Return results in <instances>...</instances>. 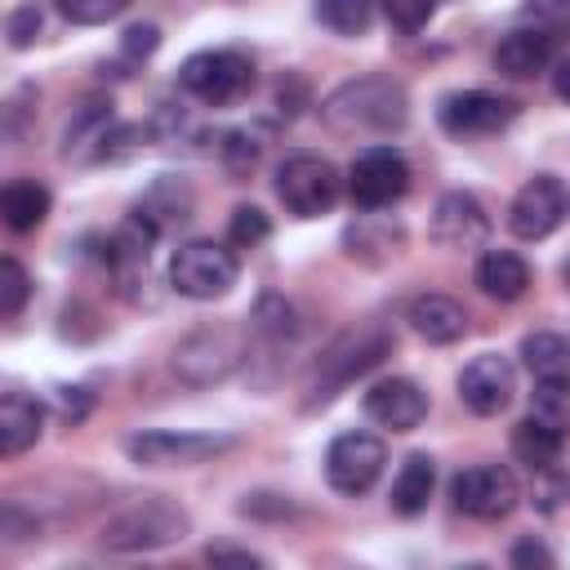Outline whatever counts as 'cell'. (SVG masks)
I'll use <instances>...</instances> for the list:
<instances>
[{"label":"cell","mask_w":570,"mask_h":570,"mask_svg":"<svg viewBox=\"0 0 570 570\" xmlns=\"http://www.w3.org/2000/svg\"><path fill=\"white\" fill-rule=\"evenodd\" d=\"M321 116L334 134L383 138L410 120V98L392 76H356L321 102Z\"/></svg>","instance_id":"1"},{"label":"cell","mask_w":570,"mask_h":570,"mask_svg":"<svg viewBox=\"0 0 570 570\" xmlns=\"http://www.w3.org/2000/svg\"><path fill=\"white\" fill-rule=\"evenodd\" d=\"M187 512L169 499H138L129 508H120L116 517H107L98 543L107 552H151V548H169L187 539Z\"/></svg>","instance_id":"2"},{"label":"cell","mask_w":570,"mask_h":570,"mask_svg":"<svg viewBox=\"0 0 570 570\" xmlns=\"http://www.w3.org/2000/svg\"><path fill=\"white\" fill-rule=\"evenodd\" d=\"M387 347H392V338H387L383 325H361V330H347L343 338H334V343L325 347L321 365H316L312 387H307V410L334 401L356 374L374 370V365L387 356Z\"/></svg>","instance_id":"3"},{"label":"cell","mask_w":570,"mask_h":570,"mask_svg":"<svg viewBox=\"0 0 570 570\" xmlns=\"http://www.w3.org/2000/svg\"><path fill=\"white\" fill-rule=\"evenodd\" d=\"M338 169L316 151H289L276 165V196L294 218H321L338 200Z\"/></svg>","instance_id":"4"},{"label":"cell","mask_w":570,"mask_h":570,"mask_svg":"<svg viewBox=\"0 0 570 570\" xmlns=\"http://www.w3.org/2000/svg\"><path fill=\"white\" fill-rule=\"evenodd\" d=\"M245 334L236 325H200L196 334H187L178 347H174V374L191 387H205V383H218L227 379L240 361H245Z\"/></svg>","instance_id":"5"},{"label":"cell","mask_w":570,"mask_h":570,"mask_svg":"<svg viewBox=\"0 0 570 570\" xmlns=\"http://www.w3.org/2000/svg\"><path fill=\"white\" fill-rule=\"evenodd\" d=\"M236 254L214 245V240H187L174 249L169 258V285L183 294V298H196V303H209V298H223L232 285H236Z\"/></svg>","instance_id":"6"},{"label":"cell","mask_w":570,"mask_h":570,"mask_svg":"<svg viewBox=\"0 0 570 570\" xmlns=\"http://www.w3.org/2000/svg\"><path fill=\"white\" fill-rule=\"evenodd\" d=\"M178 85L191 98L209 102V107H227L254 85V62L245 53H236V49H205V53H191L183 62Z\"/></svg>","instance_id":"7"},{"label":"cell","mask_w":570,"mask_h":570,"mask_svg":"<svg viewBox=\"0 0 570 570\" xmlns=\"http://www.w3.org/2000/svg\"><path fill=\"white\" fill-rule=\"evenodd\" d=\"M410 191V165L396 147H365L347 169V196L361 209H383Z\"/></svg>","instance_id":"8"},{"label":"cell","mask_w":570,"mask_h":570,"mask_svg":"<svg viewBox=\"0 0 570 570\" xmlns=\"http://www.w3.org/2000/svg\"><path fill=\"white\" fill-rule=\"evenodd\" d=\"M450 499H454L459 512H468L476 521H499L517 508L521 490H517V476L503 463H476V468H463L450 481Z\"/></svg>","instance_id":"9"},{"label":"cell","mask_w":570,"mask_h":570,"mask_svg":"<svg viewBox=\"0 0 570 570\" xmlns=\"http://www.w3.org/2000/svg\"><path fill=\"white\" fill-rule=\"evenodd\" d=\"M232 436H214V432H138L129 436V459L142 468H191L205 459H218L223 450H232Z\"/></svg>","instance_id":"10"},{"label":"cell","mask_w":570,"mask_h":570,"mask_svg":"<svg viewBox=\"0 0 570 570\" xmlns=\"http://www.w3.org/2000/svg\"><path fill=\"white\" fill-rule=\"evenodd\" d=\"M383 463H387V454H383V441L379 436H370V432H343L325 450V481L338 494H365L379 481Z\"/></svg>","instance_id":"11"},{"label":"cell","mask_w":570,"mask_h":570,"mask_svg":"<svg viewBox=\"0 0 570 570\" xmlns=\"http://www.w3.org/2000/svg\"><path fill=\"white\" fill-rule=\"evenodd\" d=\"M512 116H517V102H512V98H499V94H485V89H459V94H445L441 107H436L441 129L454 134V138L499 134Z\"/></svg>","instance_id":"12"},{"label":"cell","mask_w":570,"mask_h":570,"mask_svg":"<svg viewBox=\"0 0 570 570\" xmlns=\"http://www.w3.org/2000/svg\"><path fill=\"white\" fill-rule=\"evenodd\" d=\"M566 218V187L552 178V174H539L530 178L512 205H508V227L512 236L521 240H543L548 232H557V223Z\"/></svg>","instance_id":"13"},{"label":"cell","mask_w":570,"mask_h":570,"mask_svg":"<svg viewBox=\"0 0 570 570\" xmlns=\"http://www.w3.org/2000/svg\"><path fill=\"white\" fill-rule=\"evenodd\" d=\"M512 392H517V370H512V361L499 356V352L472 356V361L463 365V374H459V401H463L472 414H485V419H490V414L508 410Z\"/></svg>","instance_id":"14"},{"label":"cell","mask_w":570,"mask_h":570,"mask_svg":"<svg viewBox=\"0 0 570 570\" xmlns=\"http://www.w3.org/2000/svg\"><path fill=\"white\" fill-rule=\"evenodd\" d=\"M365 414L379 423V428H392V432H414L423 419H428V392L414 383V379H383L365 392Z\"/></svg>","instance_id":"15"},{"label":"cell","mask_w":570,"mask_h":570,"mask_svg":"<svg viewBox=\"0 0 570 570\" xmlns=\"http://www.w3.org/2000/svg\"><path fill=\"white\" fill-rule=\"evenodd\" d=\"M490 232L485 209L476 205V196L468 191H445L432 209V240L445 249H476Z\"/></svg>","instance_id":"16"},{"label":"cell","mask_w":570,"mask_h":570,"mask_svg":"<svg viewBox=\"0 0 570 570\" xmlns=\"http://www.w3.org/2000/svg\"><path fill=\"white\" fill-rule=\"evenodd\" d=\"M548 62H552V31H543V27H517L494 45V71H503L512 80L539 76Z\"/></svg>","instance_id":"17"},{"label":"cell","mask_w":570,"mask_h":570,"mask_svg":"<svg viewBox=\"0 0 570 570\" xmlns=\"http://www.w3.org/2000/svg\"><path fill=\"white\" fill-rule=\"evenodd\" d=\"M40 428H45V405L27 392H4V401H0V454L13 459L22 450H31L40 441Z\"/></svg>","instance_id":"18"},{"label":"cell","mask_w":570,"mask_h":570,"mask_svg":"<svg viewBox=\"0 0 570 570\" xmlns=\"http://www.w3.org/2000/svg\"><path fill=\"white\" fill-rule=\"evenodd\" d=\"M405 321H410L414 334L428 338V343H459L463 330H468L463 307H459L454 298H445V294H419V298L410 303Z\"/></svg>","instance_id":"19"},{"label":"cell","mask_w":570,"mask_h":570,"mask_svg":"<svg viewBox=\"0 0 570 570\" xmlns=\"http://www.w3.org/2000/svg\"><path fill=\"white\" fill-rule=\"evenodd\" d=\"M476 285H481V294H490V298H499V303H512V298L525 294L530 267H525V258L512 254V249H485L481 263H476Z\"/></svg>","instance_id":"20"},{"label":"cell","mask_w":570,"mask_h":570,"mask_svg":"<svg viewBox=\"0 0 570 570\" xmlns=\"http://www.w3.org/2000/svg\"><path fill=\"white\" fill-rule=\"evenodd\" d=\"M49 214V187L36 178H13L0 191V218L9 232H36Z\"/></svg>","instance_id":"21"},{"label":"cell","mask_w":570,"mask_h":570,"mask_svg":"<svg viewBox=\"0 0 570 570\" xmlns=\"http://www.w3.org/2000/svg\"><path fill=\"white\" fill-rule=\"evenodd\" d=\"M432 485H436V468H432V459H428V454H410V459L401 463L396 481H392V494H387L392 512H401V517H419V512L428 508V499H432Z\"/></svg>","instance_id":"22"},{"label":"cell","mask_w":570,"mask_h":570,"mask_svg":"<svg viewBox=\"0 0 570 570\" xmlns=\"http://www.w3.org/2000/svg\"><path fill=\"white\" fill-rule=\"evenodd\" d=\"M401 227L396 223H379V218H356L347 232H343V245H347V254L352 258H361V263H387L396 249H401Z\"/></svg>","instance_id":"23"},{"label":"cell","mask_w":570,"mask_h":570,"mask_svg":"<svg viewBox=\"0 0 570 570\" xmlns=\"http://www.w3.org/2000/svg\"><path fill=\"white\" fill-rule=\"evenodd\" d=\"M521 361L534 379H570V343L561 334H525L521 338Z\"/></svg>","instance_id":"24"},{"label":"cell","mask_w":570,"mask_h":570,"mask_svg":"<svg viewBox=\"0 0 570 570\" xmlns=\"http://www.w3.org/2000/svg\"><path fill=\"white\" fill-rule=\"evenodd\" d=\"M512 454H517L530 472L552 468V463H557V454H561V432L543 428L539 419H521V423L512 428Z\"/></svg>","instance_id":"25"},{"label":"cell","mask_w":570,"mask_h":570,"mask_svg":"<svg viewBox=\"0 0 570 570\" xmlns=\"http://www.w3.org/2000/svg\"><path fill=\"white\" fill-rule=\"evenodd\" d=\"M107 129H111V102H85L62 129V156H80V147H94L98 156Z\"/></svg>","instance_id":"26"},{"label":"cell","mask_w":570,"mask_h":570,"mask_svg":"<svg viewBox=\"0 0 570 570\" xmlns=\"http://www.w3.org/2000/svg\"><path fill=\"white\" fill-rule=\"evenodd\" d=\"M530 419H539L552 432H570V379H534L530 392Z\"/></svg>","instance_id":"27"},{"label":"cell","mask_w":570,"mask_h":570,"mask_svg":"<svg viewBox=\"0 0 570 570\" xmlns=\"http://www.w3.org/2000/svg\"><path fill=\"white\" fill-rule=\"evenodd\" d=\"M316 18L334 36H361L374 22V0H316Z\"/></svg>","instance_id":"28"},{"label":"cell","mask_w":570,"mask_h":570,"mask_svg":"<svg viewBox=\"0 0 570 570\" xmlns=\"http://www.w3.org/2000/svg\"><path fill=\"white\" fill-rule=\"evenodd\" d=\"M53 9L76 27H98V22L120 18L129 9V0H53Z\"/></svg>","instance_id":"29"},{"label":"cell","mask_w":570,"mask_h":570,"mask_svg":"<svg viewBox=\"0 0 570 570\" xmlns=\"http://www.w3.org/2000/svg\"><path fill=\"white\" fill-rule=\"evenodd\" d=\"M267 232H272V223H267L263 209H254V205H236V209H232V227H227V240H232V245L254 249V245L267 240Z\"/></svg>","instance_id":"30"},{"label":"cell","mask_w":570,"mask_h":570,"mask_svg":"<svg viewBox=\"0 0 570 570\" xmlns=\"http://www.w3.org/2000/svg\"><path fill=\"white\" fill-rule=\"evenodd\" d=\"M27 289H31V281H27L22 263L0 258V316H18V307L27 303Z\"/></svg>","instance_id":"31"},{"label":"cell","mask_w":570,"mask_h":570,"mask_svg":"<svg viewBox=\"0 0 570 570\" xmlns=\"http://www.w3.org/2000/svg\"><path fill=\"white\" fill-rule=\"evenodd\" d=\"M383 13L396 31H419L436 13V0H383Z\"/></svg>","instance_id":"32"},{"label":"cell","mask_w":570,"mask_h":570,"mask_svg":"<svg viewBox=\"0 0 570 570\" xmlns=\"http://www.w3.org/2000/svg\"><path fill=\"white\" fill-rule=\"evenodd\" d=\"M36 31H40V9L36 4H22V9L9 13V45L13 49H27L36 40Z\"/></svg>","instance_id":"33"},{"label":"cell","mask_w":570,"mask_h":570,"mask_svg":"<svg viewBox=\"0 0 570 570\" xmlns=\"http://www.w3.org/2000/svg\"><path fill=\"white\" fill-rule=\"evenodd\" d=\"M156 45H160V31H156L151 22L129 27V31H125V40H120V49H125L129 58H147V53H156Z\"/></svg>","instance_id":"34"},{"label":"cell","mask_w":570,"mask_h":570,"mask_svg":"<svg viewBox=\"0 0 570 570\" xmlns=\"http://www.w3.org/2000/svg\"><path fill=\"white\" fill-rule=\"evenodd\" d=\"M58 414L62 419H71V423H80L85 414H89V396H85V387H58Z\"/></svg>","instance_id":"35"},{"label":"cell","mask_w":570,"mask_h":570,"mask_svg":"<svg viewBox=\"0 0 570 570\" xmlns=\"http://www.w3.org/2000/svg\"><path fill=\"white\" fill-rule=\"evenodd\" d=\"M525 13H534L539 22L561 27V22H570V0H525Z\"/></svg>","instance_id":"36"},{"label":"cell","mask_w":570,"mask_h":570,"mask_svg":"<svg viewBox=\"0 0 570 570\" xmlns=\"http://www.w3.org/2000/svg\"><path fill=\"white\" fill-rule=\"evenodd\" d=\"M512 561H517V566H552V552H548L543 543L525 539V543H517V548H512Z\"/></svg>","instance_id":"37"},{"label":"cell","mask_w":570,"mask_h":570,"mask_svg":"<svg viewBox=\"0 0 570 570\" xmlns=\"http://www.w3.org/2000/svg\"><path fill=\"white\" fill-rule=\"evenodd\" d=\"M205 557L218 566V561H236V566H263V557L254 552H236V548H205Z\"/></svg>","instance_id":"38"},{"label":"cell","mask_w":570,"mask_h":570,"mask_svg":"<svg viewBox=\"0 0 570 570\" xmlns=\"http://www.w3.org/2000/svg\"><path fill=\"white\" fill-rule=\"evenodd\" d=\"M552 89H557L561 102H570V58L557 62V71H552Z\"/></svg>","instance_id":"39"},{"label":"cell","mask_w":570,"mask_h":570,"mask_svg":"<svg viewBox=\"0 0 570 570\" xmlns=\"http://www.w3.org/2000/svg\"><path fill=\"white\" fill-rule=\"evenodd\" d=\"M561 281H566V285H570V258H566V267H561Z\"/></svg>","instance_id":"40"}]
</instances>
